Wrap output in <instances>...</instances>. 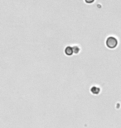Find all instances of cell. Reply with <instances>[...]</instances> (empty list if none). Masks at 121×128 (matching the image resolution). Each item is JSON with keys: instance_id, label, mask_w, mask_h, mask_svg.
<instances>
[{"instance_id": "1", "label": "cell", "mask_w": 121, "mask_h": 128, "mask_svg": "<svg viewBox=\"0 0 121 128\" xmlns=\"http://www.w3.org/2000/svg\"><path fill=\"white\" fill-rule=\"evenodd\" d=\"M118 44H119V41H118L117 38L114 37V36H110L106 38L105 41V45L110 49H115L117 48Z\"/></svg>"}, {"instance_id": "2", "label": "cell", "mask_w": 121, "mask_h": 128, "mask_svg": "<svg viewBox=\"0 0 121 128\" xmlns=\"http://www.w3.org/2000/svg\"><path fill=\"white\" fill-rule=\"evenodd\" d=\"M65 54L67 56H72L74 54V48L71 46H67L65 48Z\"/></svg>"}, {"instance_id": "3", "label": "cell", "mask_w": 121, "mask_h": 128, "mask_svg": "<svg viewBox=\"0 0 121 128\" xmlns=\"http://www.w3.org/2000/svg\"><path fill=\"white\" fill-rule=\"evenodd\" d=\"M91 92L94 95H98L100 92V88L97 86H93L91 88Z\"/></svg>"}, {"instance_id": "4", "label": "cell", "mask_w": 121, "mask_h": 128, "mask_svg": "<svg viewBox=\"0 0 121 128\" xmlns=\"http://www.w3.org/2000/svg\"><path fill=\"white\" fill-rule=\"evenodd\" d=\"M74 48V53H76V54H77V53L80 52V51H81V48H80V47H78V46H74L73 47Z\"/></svg>"}, {"instance_id": "5", "label": "cell", "mask_w": 121, "mask_h": 128, "mask_svg": "<svg viewBox=\"0 0 121 128\" xmlns=\"http://www.w3.org/2000/svg\"><path fill=\"white\" fill-rule=\"evenodd\" d=\"M85 2H86V4H93V2H95V0H85Z\"/></svg>"}]
</instances>
